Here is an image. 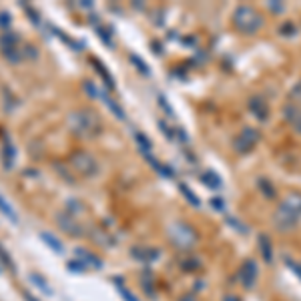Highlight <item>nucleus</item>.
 Listing matches in <instances>:
<instances>
[{"label": "nucleus", "instance_id": "obj_28", "mask_svg": "<svg viewBox=\"0 0 301 301\" xmlns=\"http://www.w3.org/2000/svg\"><path fill=\"white\" fill-rule=\"evenodd\" d=\"M159 127L163 129V133H165V135H167L169 139H173V133H171V131H169V127L165 125V120H159Z\"/></svg>", "mask_w": 301, "mask_h": 301}, {"label": "nucleus", "instance_id": "obj_16", "mask_svg": "<svg viewBox=\"0 0 301 301\" xmlns=\"http://www.w3.org/2000/svg\"><path fill=\"white\" fill-rule=\"evenodd\" d=\"M203 183H205L207 187H211V189H219V187H221V179H219V175H215L213 171H209V173L203 175Z\"/></svg>", "mask_w": 301, "mask_h": 301}, {"label": "nucleus", "instance_id": "obj_19", "mask_svg": "<svg viewBox=\"0 0 301 301\" xmlns=\"http://www.w3.org/2000/svg\"><path fill=\"white\" fill-rule=\"evenodd\" d=\"M76 255H78V257H84V259H78V261H86V263H90L93 267H101V261H97V257H95V255L86 253L84 249H76Z\"/></svg>", "mask_w": 301, "mask_h": 301}, {"label": "nucleus", "instance_id": "obj_12", "mask_svg": "<svg viewBox=\"0 0 301 301\" xmlns=\"http://www.w3.org/2000/svg\"><path fill=\"white\" fill-rule=\"evenodd\" d=\"M99 97H101V101H105L107 103V107L113 111V114L116 116V118H120V120H125V111H123V107H118L107 93H99Z\"/></svg>", "mask_w": 301, "mask_h": 301}, {"label": "nucleus", "instance_id": "obj_24", "mask_svg": "<svg viewBox=\"0 0 301 301\" xmlns=\"http://www.w3.org/2000/svg\"><path fill=\"white\" fill-rule=\"evenodd\" d=\"M33 281H35V283H37L40 289H44V293H52V291H50V287L44 283V279H42L40 275H37V273H35V275H33Z\"/></svg>", "mask_w": 301, "mask_h": 301}, {"label": "nucleus", "instance_id": "obj_32", "mask_svg": "<svg viewBox=\"0 0 301 301\" xmlns=\"http://www.w3.org/2000/svg\"><path fill=\"white\" fill-rule=\"evenodd\" d=\"M213 205H215V207H217V209H221V211H223V209H225V207H223V205H221V201H219V199H215V201H213Z\"/></svg>", "mask_w": 301, "mask_h": 301}, {"label": "nucleus", "instance_id": "obj_9", "mask_svg": "<svg viewBox=\"0 0 301 301\" xmlns=\"http://www.w3.org/2000/svg\"><path fill=\"white\" fill-rule=\"evenodd\" d=\"M259 249H261V255H263L265 263L273 261V243H271L269 235H265V233L259 235Z\"/></svg>", "mask_w": 301, "mask_h": 301}, {"label": "nucleus", "instance_id": "obj_22", "mask_svg": "<svg viewBox=\"0 0 301 301\" xmlns=\"http://www.w3.org/2000/svg\"><path fill=\"white\" fill-rule=\"evenodd\" d=\"M131 60L137 65V69L143 73V75H150V71H149V67H147V63H143V60L137 56V54H131Z\"/></svg>", "mask_w": 301, "mask_h": 301}, {"label": "nucleus", "instance_id": "obj_25", "mask_svg": "<svg viewBox=\"0 0 301 301\" xmlns=\"http://www.w3.org/2000/svg\"><path fill=\"white\" fill-rule=\"evenodd\" d=\"M159 105H161V107H163V109H165V111H167V113H169V114H173V109H171V107H169V103H167V101H165V97H163V95H161V97H159Z\"/></svg>", "mask_w": 301, "mask_h": 301}, {"label": "nucleus", "instance_id": "obj_5", "mask_svg": "<svg viewBox=\"0 0 301 301\" xmlns=\"http://www.w3.org/2000/svg\"><path fill=\"white\" fill-rule=\"evenodd\" d=\"M257 275H259V267L253 259H247L239 269V279L245 289H253V285L257 283Z\"/></svg>", "mask_w": 301, "mask_h": 301}, {"label": "nucleus", "instance_id": "obj_15", "mask_svg": "<svg viewBox=\"0 0 301 301\" xmlns=\"http://www.w3.org/2000/svg\"><path fill=\"white\" fill-rule=\"evenodd\" d=\"M2 159H4V165L10 169L12 163H14V159H16V150H14V147H12L10 143H6V145L2 147Z\"/></svg>", "mask_w": 301, "mask_h": 301}, {"label": "nucleus", "instance_id": "obj_7", "mask_svg": "<svg viewBox=\"0 0 301 301\" xmlns=\"http://www.w3.org/2000/svg\"><path fill=\"white\" fill-rule=\"evenodd\" d=\"M73 165L76 171H80V175H93L97 171V161L88 153H76L73 157Z\"/></svg>", "mask_w": 301, "mask_h": 301}, {"label": "nucleus", "instance_id": "obj_8", "mask_svg": "<svg viewBox=\"0 0 301 301\" xmlns=\"http://www.w3.org/2000/svg\"><path fill=\"white\" fill-rule=\"evenodd\" d=\"M249 111L259 120H267L269 118V107H267L265 99H261V97H251L249 99Z\"/></svg>", "mask_w": 301, "mask_h": 301}, {"label": "nucleus", "instance_id": "obj_10", "mask_svg": "<svg viewBox=\"0 0 301 301\" xmlns=\"http://www.w3.org/2000/svg\"><path fill=\"white\" fill-rule=\"evenodd\" d=\"M0 213H2L10 223H18V215H16V211H14V207L4 199V195L0 193Z\"/></svg>", "mask_w": 301, "mask_h": 301}, {"label": "nucleus", "instance_id": "obj_27", "mask_svg": "<svg viewBox=\"0 0 301 301\" xmlns=\"http://www.w3.org/2000/svg\"><path fill=\"white\" fill-rule=\"evenodd\" d=\"M120 293H123V297H125L127 301H139V299H137V297H135L131 291H127V289H120Z\"/></svg>", "mask_w": 301, "mask_h": 301}, {"label": "nucleus", "instance_id": "obj_11", "mask_svg": "<svg viewBox=\"0 0 301 301\" xmlns=\"http://www.w3.org/2000/svg\"><path fill=\"white\" fill-rule=\"evenodd\" d=\"M40 237H42V241H44V243L54 251V253H65V245L63 243H60V241L54 237V235H50V233H46V231H42L40 233Z\"/></svg>", "mask_w": 301, "mask_h": 301}, {"label": "nucleus", "instance_id": "obj_14", "mask_svg": "<svg viewBox=\"0 0 301 301\" xmlns=\"http://www.w3.org/2000/svg\"><path fill=\"white\" fill-rule=\"evenodd\" d=\"M285 116L291 120V123L295 125V129L301 133V113L295 107H285Z\"/></svg>", "mask_w": 301, "mask_h": 301}, {"label": "nucleus", "instance_id": "obj_29", "mask_svg": "<svg viewBox=\"0 0 301 301\" xmlns=\"http://www.w3.org/2000/svg\"><path fill=\"white\" fill-rule=\"evenodd\" d=\"M223 301H241V299H239L237 295H231V293H229V295H225V297H223Z\"/></svg>", "mask_w": 301, "mask_h": 301}, {"label": "nucleus", "instance_id": "obj_20", "mask_svg": "<svg viewBox=\"0 0 301 301\" xmlns=\"http://www.w3.org/2000/svg\"><path fill=\"white\" fill-rule=\"evenodd\" d=\"M95 69H97V71H99V75H101V76H103V78L107 80V86H109V88H113V86H114V80L111 78V75L107 73V69H105V67H103V65L99 63V60H97V63H95Z\"/></svg>", "mask_w": 301, "mask_h": 301}, {"label": "nucleus", "instance_id": "obj_18", "mask_svg": "<svg viewBox=\"0 0 301 301\" xmlns=\"http://www.w3.org/2000/svg\"><path fill=\"white\" fill-rule=\"evenodd\" d=\"M179 189H181V191H183V195H185V199H187L189 203H193L195 207H199V205H201V201H199V197H197V195H195V193H193V191H191V189H189L187 185H183V183H181V185H179Z\"/></svg>", "mask_w": 301, "mask_h": 301}, {"label": "nucleus", "instance_id": "obj_1", "mask_svg": "<svg viewBox=\"0 0 301 301\" xmlns=\"http://www.w3.org/2000/svg\"><path fill=\"white\" fill-rule=\"evenodd\" d=\"M301 219V193H289L277 207L273 223L279 231H289Z\"/></svg>", "mask_w": 301, "mask_h": 301}, {"label": "nucleus", "instance_id": "obj_13", "mask_svg": "<svg viewBox=\"0 0 301 301\" xmlns=\"http://www.w3.org/2000/svg\"><path fill=\"white\" fill-rule=\"evenodd\" d=\"M257 187H259V191L263 193L265 199H275V187L271 185L265 177H259L257 179Z\"/></svg>", "mask_w": 301, "mask_h": 301}, {"label": "nucleus", "instance_id": "obj_17", "mask_svg": "<svg viewBox=\"0 0 301 301\" xmlns=\"http://www.w3.org/2000/svg\"><path fill=\"white\" fill-rule=\"evenodd\" d=\"M58 223L63 225V229H65V231H69L71 235H78V233H80V231H76V229H75V227H78V225H76L75 221H71V219H69V215H58Z\"/></svg>", "mask_w": 301, "mask_h": 301}, {"label": "nucleus", "instance_id": "obj_30", "mask_svg": "<svg viewBox=\"0 0 301 301\" xmlns=\"http://www.w3.org/2000/svg\"><path fill=\"white\" fill-rule=\"evenodd\" d=\"M281 33H293V24H283Z\"/></svg>", "mask_w": 301, "mask_h": 301}, {"label": "nucleus", "instance_id": "obj_23", "mask_svg": "<svg viewBox=\"0 0 301 301\" xmlns=\"http://www.w3.org/2000/svg\"><path fill=\"white\" fill-rule=\"evenodd\" d=\"M285 263H287V267L293 271V273H295V275L301 279V265H299V263H295L293 259H285Z\"/></svg>", "mask_w": 301, "mask_h": 301}, {"label": "nucleus", "instance_id": "obj_21", "mask_svg": "<svg viewBox=\"0 0 301 301\" xmlns=\"http://www.w3.org/2000/svg\"><path fill=\"white\" fill-rule=\"evenodd\" d=\"M135 139H137V143L141 145L143 153H149V149H150V141H149V139H147V137H145L143 133H139V131L135 133Z\"/></svg>", "mask_w": 301, "mask_h": 301}, {"label": "nucleus", "instance_id": "obj_33", "mask_svg": "<svg viewBox=\"0 0 301 301\" xmlns=\"http://www.w3.org/2000/svg\"><path fill=\"white\" fill-rule=\"evenodd\" d=\"M28 301H37V299H33V297H28Z\"/></svg>", "mask_w": 301, "mask_h": 301}, {"label": "nucleus", "instance_id": "obj_4", "mask_svg": "<svg viewBox=\"0 0 301 301\" xmlns=\"http://www.w3.org/2000/svg\"><path fill=\"white\" fill-rule=\"evenodd\" d=\"M261 139V135H259V131L257 129H251V127H247V129H243L241 131V135L233 141V147H235V150L237 153H249V150L257 145V141Z\"/></svg>", "mask_w": 301, "mask_h": 301}, {"label": "nucleus", "instance_id": "obj_31", "mask_svg": "<svg viewBox=\"0 0 301 301\" xmlns=\"http://www.w3.org/2000/svg\"><path fill=\"white\" fill-rule=\"evenodd\" d=\"M179 301H197V299H195L193 295H183V297H181Z\"/></svg>", "mask_w": 301, "mask_h": 301}, {"label": "nucleus", "instance_id": "obj_2", "mask_svg": "<svg viewBox=\"0 0 301 301\" xmlns=\"http://www.w3.org/2000/svg\"><path fill=\"white\" fill-rule=\"evenodd\" d=\"M263 24H265L263 14L259 10H255L253 6L243 4V6H237L235 12H233V26L241 35H247V37L257 35L263 28Z\"/></svg>", "mask_w": 301, "mask_h": 301}, {"label": "nucleus", "instance_id": "obj_6", "mask_svg": "<svg viewBox=\"0 0 301 301\" xmlns=\"http://www.w3.org/2000/svg\"><path fill=\"white\" fill-rule=\"evenodd\" d=\"M173 239H175V245H179V247H191V245H195L197 235L191 227L179 223L173 227Z\"/></svg>", "mask_w": 301, "mask_h": 301}, {"label": "nucleus", "instance_id": "obj_26", "mask_svg": "<svg viewBox=\"0 0 301 301\" xmlns=\"http://www.w3.org/2000/svg\"><path fill=\"white\" fill-rule=\"evenodd\" d=\"M10 24V18L6 12H0V26H8Z\"/></svg>", "mask_w": 301, "mask_h": 301}, {"label": "nucleus", "instance_id": "obj_3", "mask_svg": "<svg viewBox=\"0 0 301 301\" xmlns=\"http://www.w3.org/2000/svg\"><path fill=\"white\" fill-rule=\"evenodd\" d=\"M71 127L75 133H80V135H95L99 131V120L93 113L80 111L71 114Z\"/></svg>", "mask_w": 301, "mask_h": 301}]
</instances>
